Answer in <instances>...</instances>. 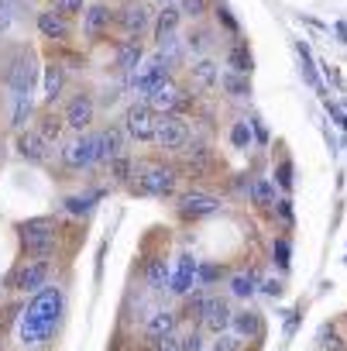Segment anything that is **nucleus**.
Returning a JSON list of instances; mask_svg holds the SVG:
<instances>
[{"mask_svg":"<svg viewBox=\"0 0 347 351\" xmlns=\"http://www.w3.org/2000/svg\"><path fill=\"white\" fill-rule=\"evenodd\" d=\"M62 310H66V296H62L59 286L38 289L35 300L21 310V320H18V341H21V348L42 351V348L52 341Z\"/></svg>","mask_w":347,"mask_h":351,"instance_id":"nucleus-1","label":"nucleus"},{"mask_svg":"<svg viewBox=\"0 0 347 351\" xmlns=\"http://www.w3.org/2000/svg\"><path fill=\"white\" fill-rule=\"evenodd\" d=\"M179 172L162 162H134V183L131 190L141 197H176Z\"/></svg>","mask_w":347,"mask_h":351,"instance_id":"nucleus-2","label":"nucleus"},{"mask_svg":"<svg viewBox=\"0 0 347 351\" xmlns=\"http://www.w3.org/2000/svg\"><path fill=\"white\" fill-rule=\"evenodd\" d=\"M55 241H59V228L52 217H35V221H25L21 224V245H25V255L31 258H49L55 252Z\"/></svg>","mask_w":347,"mask_h":351,"instance_id":"nucleus-3","label":"nucleus"},{"mask_svg":"<svg viewBox=\"0 0 347 351\" xmlns=\"http://www.w3.org/2000/svg\"><path fill=\"white\" fill-rule=\"evenodd\" d=\"M4 83H8L18 97L35 90V83H38V56H35V49H18V52L8 59V66H4Z\"/></svg>","mask_w":347,"mask_h":351,"instance_id":"nucleus-4","label":"nucleus"},{"mask_svg":"<svg viewBox=\"0 0 347 351\" xmlns=\"http://www.w3.org/2000/svg\"><path fill=\"white\" fill-rule=\"evenodd\" d=\"M144 100H148V107H151L155 114H179V117L196 107V97H190L179 83H172V80L162 83V86H155Z\"/></svg>","mask_w":347,"mask_h":351,"instance_id":"nucleus-5","label":"nucleus"},{"mask_svg":"<svg viewBox=\"0 0 347 351\" xmlns=\"http://www.w3.org/2000/svg\"><path fill=\"white\" fill-rule=\"evenodd\" d=\"M155 141L165 152H183L190 145V124H186V117H179V114H158Z\"/></svg>","mask_w":347,"mask_h":351,"instance_id":"nucleus-6","label":"nucleus"},{"mask_svg":"<svg viewBox=\"0 0 347 351\" xmlns=\"http://www.w3.org/2000/svg\"><path fill=\"white\" fill-rule=\"evenodd\" d=\"M155 124H158V114L148 107V100L127 104V110H124V131H127V138H134V141H155Z\"/></svg>","mask_w":347,"mask_h":351,"instance_id":"nucleus-7","label":"nucleus"},{"mask_svg":"<svg viewBox=\"0 0 347 351\" xmlns=\"http://www.w3.org/2000/svg\"><path fill=\"white\" fill-rule=\"evenodd\" d=\"M220 207H224L220 197H214V193H207V190H186V193H179V200H176V210H179L183 221H203V217H214Z\"/></svg>","mask_w":347,"mask_h":351,"instance_id":"nucleus-8","label":"nucleus"},{"mask_svg":"<svg viewBox=\"0 0 347 351\" xmlns=\"http://www.w3.org/2000/svg\"><path fill=\"white\" fill-rule=\"evenodd\" d=\"M62 165L66 169H90V165H97V134H76V138H69L66 145H62Z\"/></svg>","mask_w":347,"mask_h":351,"instance_id":"nucleus-9","label":"nucleus"},{"mask_svg":"<svg viewBox=\"0 0 347 351\" xmlns=\"http://www.w3.org/2000/svg\"><path fill=\"white\" fill-rule=\"evenodd\" d=\"M168 80H172V66L155 52V56L138 69V76L131 80V90H134V93H141V97H148L155 86H162V83H168Z\"/></svg>","mask_w":347,"mask_h":351,"instance_id":"nucleus-10","label":"nucleus"},{"mask_svg":"<svg viewBox=\"0 0 347 351\" xmlns=\"http://www.w3.org/2000/svg\"><path fill=\"white\" fill-rule=\"evenodd\" d=\"M52 276V262L49 258H31L25 262L14 276H11V289H21V293H38Z\"/></svg>","mask_w":347,"mask_h":351,"instance_id":"nucleus-11","label":"nucleus"},{"mask_svg":"<svg viewBox=\"0 0 347 351\" xmlns=\"http://www.w3.org/2000/svg\"><path fill=\"white\" fill-rule=\"evenodd\" d=\"M117 28L127 35V38H141L148 28H151V11L148 4H124L117 14H114Z\"/></svg>","mask_w":347,"mask_h":351,"instance_id":"nucleus-12","label":"nucleus"},{"mask_svg":"<svg viewBox=\"0 0 347 351\" xmlns=\"http://www.w3.org/2000/svg\"><path fill=\"white\" fill-rule=\"evenodd\" d=\"M93 117H97V100L90 97V93H76L69 104H66V124L73 128V131H86L90 124H93Z\"/></svg>","mask_w":347,"mask_h":351,"instance_id":"nucleus-13","label":"nucleus"},{"mask_svg":"<svg viewBox=\"0 0 347 351\" xmlns=\"http://www.w3.org/2000/svg\"><path fill=\"white\" fill-rule=\"evenodd\" d=\"M231 320H234L231 303H227V300H220V296H210V300H207V310H203V317H200L203 330H210V334L217 337V334L231 330Z\"/></svg>","mask_w":347,"mask_h":351,"instance_id":"nucleus-14","label":"nucleus"},{"mask_svg":"<svg viewBox=\"0 0 347 351\" xmlns=\"http://www.w3.org/2000/svg\"><path fill=\"white\" fill-rule=\"evenodd\" d=\"M110 25H114V11L103 4V0H97V4H86V11H83V35L86 38H103L107 32H110Z\"/></svg>","mask_w":347,"mask_h":351,"instance_id":"nucleus-15","label":"nucleus"},{"mask_svg":"<svg viewBox=\"0 0 347 351\" xmlns=\"http://www.w3.org/2000/svg\"><path fill=\"white\" fill-rule=\"evenodd\" d=\"M114 66H117V73H124V76H138V69L144 66V45L138 42V38H124L120 45H117V52H114Z\"/></svg>","mask_w":347,"mask_h":351,"instance_id":"nucleus-16","label":"nucleus"},{"mask_svg":"<svg viewBox=\"0 0 347 351\" xmlns=\"http://www.w3.org/2000/svg\"><path fill=\"white\" fill-rule=\"evenodd\" d=\"M124 134L127 131H120V128H103V131H97V162H114L117 155H124Z\"/></svg>","mask_w":347,"mask_h":351,"instance_id":"nucleus-17","label":"nucleus"},{"mask_svg":"<svg viewBox=\"0 0 347 351\" xmlns=\"http://www.w3.org/2000/svg\"><path fill=\"white\" fill-rule=\"evenodd\" d=\"M196 272H200V262H196L193 255H183L179 265H176V272H172L168 289L176 293V296H190V289L196 286Z\"/></svg>","mask_w":347,"mask_h":351,"instance_id":"nucleus-18","label":"nucleus"},{"mask_svg":"<svg viewBox=\"0 0 347 351\" xmlns=\"http://www.w3.org/2000/svg\"><path fill=\"white\" fill-rule=\"evenodd\" d=\"M35 25H38L42 38H52V42H66V38L73 35L69 18H66V14H59V11H42Z\"/></svg>","mask_w":347,"mask_h":351,"instance_id":"nucleus-19","label":"nucleus"},{"mask_svg":"<svg viewBox=\"0 0 347 351\" xmlns=\"http://www.w3.org/2000/svg\"><path fill=\"white\" fill-rule=\"evenodd\" d=\"M231 330H234L237 337H244V341H258V337L265 334V320H261L258 310H241V313H234Z\"/></svg>","mask_w":347,"mask_h":351,"instance_id":"nucleus-20","label":"nucleus"},{"mask_svg":"<svg viewBox=\"0 0 347 351\" xmlns=\"http://www.w3.org/2000/svg\"><path fill=\"white\" fill-rule=\"evenodd\" d=\"M179 21H183V11H179L176 4H162L158 18L151 21V35H155V45H158V42H165L168 35H176Z\"/></svg>","mask_w":347,"mask_h":351,"instance_id":"nucleus-21","label":"nucleus"},{"mask_svg":"<svg viewBox=\"0 0 347 351\" xmlns=\"http://www.w3.org/2000/svg\"><path fill=\"white\" fill-rule=\"evenodd\" d=\"M176 324H179V313H176V310H151L148 320H144V334H148V337L176 334Z\"/></svg>","mask_w":347,"mask_h":351,"instance_id":"nucleus-22","label":"nucleus"},{"mask_svg":"<svg viewBox=\"0 0 347 351\" xmlns=\"http://www.w3.org/2000/svg\"><path fill=\"white\" fill-rule=\"evenodd\" d=\"M190 76H193V83H196L200 90H214V86H220V66H217L210 56L196 59V62L190 66Z\"/></svg>","mask_w":347,"mask_h":351,"instance_id":"nucleus-23","label":"nucleus"},{"mask_svg":"<svg viewBox=\"0 0 347 351\" xmlns=\"http://www.w3.org/2000/svg\"><path fill=\"white\" fill-rule=\"evenodd\" d=\"M18 152H21V158H28V162L42 165V162L49 158V141H45L42 134H28V131H18Z\"/></svg>","mask_w":347,"mask_h":351,"instance_id":"nucleus-24","label":"nucleus"},{"mask_svg":"<svg viewBox=\"0 0 347 351\" xmlns=\"http://www.w3.org/2000/svg\"><path fill=\"white\" fill-rule=\"evenodd\" d=\"M248 200H251L255 207H261V210H275V204H279V197H275V183L265 180V176L251 180V183H248Z\"/></svg>","mask_w":347,"mask_h":351,"instance_id":"nucleus-25","label":"nucleus"},{"mask_svg":"<svg viewBox=\"0 0 347 351\" xmlns=\"http://www.w3.org/2000/svg\"><path fill=\"white\" fill-rule=\"evenodd\" d=\"M183 162H186V169H190L193 176H203V172L214 165V152H210L203 141H193V145L183 148Z\"/></svg>","mask_w":347,"mask_h":351,"instance_id":"nucleus-26","label":"nucleus"},{"mask_svg":"<svg viewBox=\"0 0 347 351\" xmlns=\"http://www.w3.org/2000/svg\"><path fill=\"white\" fill-rule=\"evenodd\" d=\"M144 282H148V289H155V293L168 289V282H172L168 262H165V258H148V265H144Z\"/></svg>","mask_w":347,"mask_h":351,"instance_id":"nucleus-27","label":"nucleus"},{"mask_svg":"<svg viewBox=\"0 0 347 351\" xmlns=\"http://www.w3.org/2000/svg\"><path fill=\"white\" fill-rule=\"evenodd\" d=\"M220 90L231 97V100H244V97H251V80L244 76V73H220Z\"/></svg>","mask_w":347,"mask_h":351,"instance_id":"nucleus-28","label":"nucleus"},{"mask_svg":"<svg viewBox=\"0 0 347 351\" xmlns=\"http://www.w3.org/2000/svg\"><path fill=\"white\" fill-rule=\"evenodd\" d=\"M69 124H66V114H55V110H45L42 117H38V134L49 141V145H55L59 138H62V131H66Z\"/></svg>","mask_w":347,"mask_h":351,"instance_id":"nucleus-29","label":"nucleus"},{"mask_svg":"<svg viewBox=\"0 0 347 351\" xmlns=\"http://www.w3.org/2000/svg\"><path fill=\"white\" fill-rule=\"evenodd\" d=\"M227 286H231V296H237V300H251V296L258 293L261 279H258V272H234V276L227 279Z\"/></svg>","mask_w":347,"mask_h":351,"instance_id":"nucleus-30","label":"nucleus"},{"mask_svg":"<svg viewBox=\"0 0 347 351\" xmlns=\"http://www.w3.org/2000/svg\"><path fill=\"white\" fill-rule=\"evenodd\" d=\"M227 66H231V73H244V76H251V66H255V59H251V49L237 38L231 49H227Z\"/></svg>","mask_w":347,"mask_h":351,"instance_id":"nucleus-31","label":"nucleus"},{"mask_svg":"<svg viewBox=\"0 0 347 351\" xmlns=\"http://www.w3.org/2000/svg\"><path fill=\"white\" fill-rule=\"evenodd\" d=\"M66 83V66L62 62H49L45 66V104H55Z\"/></svg>","mask_w":347,"mask_h":351,"instance_id":"nucleus-32","label":"nucleus"},{"mask_svg":"<svg viewBox=\"0 0 347 351\" xmlns=\"http://www.w3.org/2000/svg\"><path fill=\"white\" fill-rule=\"evenodd\" d=\"M186 49H190L193 56H200V59H203V56L214 49V32H210V28H203V25H200V28H190V35H186Z\"/></svg>","mask_w":347,"mask_h":351,"instance_id":"nucleus-33","label":"nucleus"},{"mask_svg":"<svg viewBox=\"0 0 347 351\" xmlns=\"http://www.w3.org/2000/svg\"><path fill=\"white\" fill-rule=\"evenodd\" d=\"M231 145H234L237 152H248V148L255 145V131H251V121H248V117H241V121L231 124Z\"/></svg>","mask_w":347,"mask_h":351,"instance_id":"nucleus-34","label":"nucleus"},{"mask_svg":"<svg viewBox=\"0 0 347 351\" xmlns=\"http://www.w3.org/2000/svg\"><path fill=\"white\" fill-rule=\"evenodd\" d=\"M220 279H224V269L214 265V262H203L200 272H196V289H214Z\"/></svg>","mask_w":347,"mask_h":351,"instance_id":"nucleus-35","label":"nucleus"},{"mask_svg":"<svg viewBox=\"0 0 347 351\" xmlns=\"http://www.w3.org/2000/svg\"><path fill=\"white\" fill-rule=\"evenodd\" d=\"M31 110H35V100H31V93H21V97H18V107H14V117H11V124H14L18 131H25V124H28Z\"/></svg>","mask_w":347,"mask_h":351,"instance_id":"nucleus-36","label":"nucleus"},{"mask_svg":"<svg viewBox=\"0 0 347 351\" xmlns=\"http://www.w3.org/2000/svg\"><path fill=\"white\" fill-rule=\"evenodd\" d=\"M110 176H114V183H131V176H134V162L127 155H117L110 162Z\"/></svg>","mask_w":347,"mask_h":351,"instance_id":"nucleus-37","label":"nucleus"},{"mask_svg":"<svg viewBox=\"0 0 347 351\" xmlns=\"http://www.w3.org/2000/svg\"><path fill=\"white\" fill-rule=\"evenodd\" d=\"M179 11H183V18L203 21L207 11H210V0H179Z\"/></svg>","mask_w":347,"mask_h":351,"instance_id":"nucleus-38","label":"nucleus"},{"mask_svg":"<svg viewBox=\"0 0 347 351\" xmlns=\"http://www.w3.org/2000/svg\"><path fill=\"white\" fill-rule=\"evenodd\" d=\"M241 344H244V337H237L234 330H224V334H217L214 351H241Z\"/></svg>","mask_w":347,"mask_h":351,"instance_id":"nucleus-39","label":"nucleus"},{"mask_svg":"<svg viewBox=\"0 0 347 351\" xmlns=\"http://www.w3.org/2000/svg\"><path fill=\"white\" fill-rule=\"evenodd\" d=\"M214 14H217V25H224V28H227V32H231L234 38H241V28H237V18H234V14H231V11H227L224 4H217V8H214Z\"/></svg>","mask_w":347,"mask_h":351,"instance_id":"nucleus-40","label":"nucleus"},{"mask_svg":"<svg viewBox=\"0 0 347 351\" xmlns=\"http://www.w3.org/2000/svg\"><path fill=\"white\" fill-rule=\"evenodd\" d=\"M52 11L73 18V14H83L86 11V0H52Z\"/></svg>","mask_w":347,"mask_h":351,"instance_id":"nucleus-41","label":"nucleus"},{"mask_svg":"<svg viewBox=\"0 0 347 351\" xmlns=\"http://www.w3.org/2000/svg\"><path fill=\"white\" fill-rule=\"evenodd\" d=\"M179 348L183 351H203V330H186L179 337Z\"/></svg>","mask_w":347,"mask_h":351,"instance_id":"nucleus-42","label":"nucleus"},{"mask_svg":"<svg viewBox=\"0 0 347 351\" xmlns=\"http://www.w3.org/2000/svg\"><path fill=\"white\" fill-rule=\"evenodd\" d=\"M275 183L289 193L292 190V162H279V169H275Z\"/></svg>","mask_w":347,"mask_h":351,"instance_id":"nucleus-43","label":"nucleus"},{"mask_svg":"<svg viewBox=\"0 0 347 351\" xmlns=\"http://www.w3.org/2000/svg\"><path fill=\"white\" fill-rule=\"evenodd\" d=\"M151 351H183L176 334H165V337H151Z\"/></svg>","mask_w":347,"mask_h":351,"instance_id":"nucleus-44","label":"nucleus"},{"mask_svg":"<svg viewBox=\"0 0 347 351\" xmlns=\"http://www.w3.org/2000/svg\"><path fill=\"white\" fill-rule=\"evenodd\" d=\"M62 204H66L69 214H90V207H93L90 197H69V200H62Z\"/></svg>","mask_w":347,"mask_h":351,"instance_id":"nucleus-45","label":"nucleus"},{"mask_svg":"<svg viewBox=\"0 0 347 351\" xmlns=\"http://www.w3.org/2000/svg\"><path fill=\"white\" fill-rule=\"evenodd\" d=\"M14 21V8H11V0H0V35H4Z\"/></svg>","mask_w":347,"mask_h":351,"instance_id":"nucleus-46","label":"nucleus"},{"mask_svg":"<svg viewBox=\"0 0 347 351\" xmlns=\"http://www.w3.org/2000/svg\"><path fill=\"white\" fill-rule=\"evenodd\" d=\"M272 255H275V262L285 269V265H289V241H282V238H279V241L272 245Z\"/></svg>","mask_w":347,"mask_h":351,"instance_id":"nucleus-47","label":"nucleus"},{"mask_svg":"<svg viewBox=\"0 0 347 351\" xmlns=\"http://www.w3.org/2000/svg\"><path fill=\"white\" fill-rule=\"evenodd\" d=\"M251 131H255V141L258 145H268V131H265V124L258 117H251Z\"/></svg>","mask_w":347,"mask_h":351,"instance_id":"nucleus-48","label":"nucleus"},{"mask_svg":"<svg viewBox=\"0 0 347 351\" xmlns=\"http://www.w3.org/2000/svg\"><path fill=\"white\" fill-rule=\"evenodd\" d=\"M275 210H279V217H282V224L289 228V224H292V204H289V200H279V204H275Z\"/></svg>","mask_w":347,"mask_h":351,"instance_id":"nucleus-49","label":"nucleus"},{"mask_svg":"<svg viewBox=\"0 0 347 351\" xmlns=\"http://www.w3.org/2000/svg\"><path fill=\"white\" fill-rule=\"evenodd\" d=\"M261 293H268V296H282V279H261Z\"/></svg>","mask_w":347,"mask_h":351,"instance_id":"nucleus-50","label":"nucleus"},{"mask_svg":"<svg viewBox=\"0 0 347 351\" xmlns=\"http://www.w3.org/2000/svg\"><path fill=\"white\" fill-rule=\"evenodd\" d=\"M151 4H172V0H151Z\"/></svg>","mask_w":347,"mask_h":351,"instance_id":"nucleus-51","label":"nucleus"},{"mask_svg":"<svg viewBox=\"0 0 347 351\" xmlns=\"http://www.w3.org/2000/svg\"><path fill=\"white\" fill-rule=\"evenodd\" d=\"M0 351H4V341H0Z\"/></svg>","mask_w":347,"mask_h":351,"instance_id":"nucleus-52","label":"nucleus"}]
</instances>
